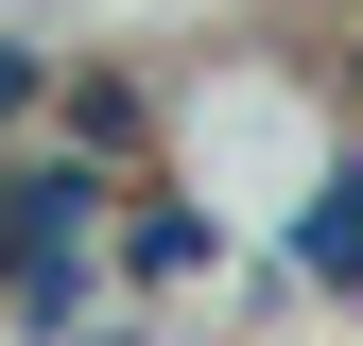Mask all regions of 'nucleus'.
Masks as SVG:
<instances>
[{"label":"nucleus","instance_id":"f257e3e1","mask_svg":"<svg viewBox=\"0 0 363 346\" xmlns=\"http://www.w3.org/2000/svg\"><path fill=\"white\" fill-rule=\"evenodd\" d=\"M121 225V173L104 156H0V294H18V277H52V260H86V242H104Z\"/></svg>","mask_w":363,"mask_h":346},{"label":"nucleus","instance_id":"f03ea898","mask_svg":"<svg viewBox=\"0 0 363 346\" xmlns=\"http://www.w3.org/2000/svg\"><path fill=\"white\" fill-rule=\"evenodd\" d=\"M121 294H139V312H156V294H242V260H225V208H191V191H121Z\"/></svg>","mask_w":363,"mask_h":346},{"label":"nucleus","instance_id":"7ed1b4c3","mask_svg":"<svg viewBox=\"0 0 363 346\" xmlns=\"http://www.w3.org/2000/svg\"><path fill=\"white\" fill-rule=\"evenodd\" d=\"M277 260H294V294H363V156H311V173H294Z\"/></svg>","mask_w":363,"mask_h":346}]
</instances>
